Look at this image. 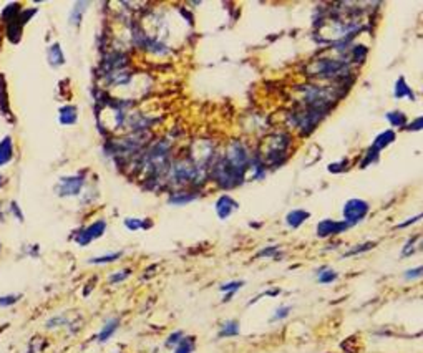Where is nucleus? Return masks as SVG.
Returning <instances> with one entry per match:
<instances>
[{"label": "nucleus", "mask_w": 423, "mask_h": 353, "mask_svg": "<svg viewBox=\"0 0 423 353\" xmlns=\"http://www.w3.org/2000/svg\"><path fill=\"white\" fill-rule=\"evenodd\" d=\"M306 72L315 78H345L350 75V65L340 60H315L307 65Z\"/></svg>", "instance_id": "f257e3e1"}, {"label": "nucleus", "mask_w": 423, "mask_h": 353, "mask_svg": "<svg viewBox=\"0 0 423 353\" xmlns=\"http://www.w3.org/2000/svg\"><path fill=\"white\" fill-rule=\"evenodd\" d=\"M329 113L327 108H319V107H310V105H304L302 108L292 111L291 121L295 128H299L302 133H310L317 123Z\"/></svg>", "instance_id": "f03ea898"}, {"label": "nucleus", "mask_w": 423, "mask_h": 353, "mask_svg": "<svg viewBox=\"0 0 423 353\" xmlns=\"http://www.w3.org/2000/svg\"><path fill=\"white\" fill-rule=\"evenodd\" d=\"M342 214L345 217V222H349L350 225L360 222L362 219L369 214V202H365L362 199H350L344 204Z\"/></svg>", "instance_id": "7ed1b4c3"}, {"label": "nucleus", "mask_w": 423, "mask_h": 353, "mask_svg": "<svg viewBox=\"0 0 423 353\" xmlns=\"http://www.w3.org/2000/svg\"><path fill=\"white\" fill-rule=\"evenodd\" d=\"M289 143H291V138H289L287 135H276V136H272L269 141H267V153H266L267 163L277 164L279 158L284 156V153L287 151Z\"/></svg>", "instance_id": "20e7f679"}, {"label": "nucleus", "mask_w": 423, "mask_h": 353, "mask_svg": "<svg viewBox=\"0 0 423 353\" xmlns=\"http://www.w3.org/2000/svg\"><path fill=\"white\" fill-rule=\"evenodd\" d=\"M105 231H107V222L105 221H96L95 224L88 225L87 229H83L78 236H76V244L78 245H88L91 241H95V239L102 237L105 234Z\"/></svg>", "instance_id": "39448f33"}, {"label": "nucleus", "mask_w": 423, "mask_h": 353, "mask_svg": "<svg viewBox=\"0 0 423 353\" xmlns=\"http://www.w3.org/2000/svg\"><path fill=\"white\" fill-rule=\"evenodd\" d=\"M350 227L349 222L345 221H332V219H324L319 224H317V236L319 237H330L335 234H340V232L347 231Z\"/></svg>", "instance_id": "423d86ee"}, {"label": "nucleus", "mask_w": 423, "mask_h": 353, "mask_svg": "<svg viewBox=\"0 0 423 353\" xmlns=\"http://www.w3.org/2000/svg\"><path fill=\"white\" fill-rule=\"evenodd\" d=\"M83 188V176H68V178H62L58 184V193L60 196H76L80 194V191Z\"/></svg>", "instance_id": "0eeeda50"}, {"label": "nucleus", "mask_w": 423, "mask_h": 353, "mask_svg": "<svg viewBox=\"0 0 423 353\" xmlns=\"http://www.w3.org/2000/svg\"><path fill=\"white\" fill-rule=\"evenodd\" d=\"M237 207L239 204L232 199L231 196H221L219 199L216 201V213L219 216V219H228Z\"/></svg>", "instance_id": "6e6552de"}, {"label": "nucleus", "mask_w": 423, "mask_h": 353, "mask_svg": "<svg viewBox=\"0 0 423 353\" xmlns=\"http://www.w3.org/2000/svg\"><path fill=\"white\" fill-rule=\"evenodd\" d=\"M310 217V214L307 213V211H304V209H294V211H291V213L287 214V217H286V222H287V225L289 227H299V225L302 224L306 221V219H309Z\"/></svg>", "instance_id": "1a4fd4ad"}, {"label": "nucleus", "mask_w": 423, "mask_h": 353, "mask_svg": "<svg viewBox=\"0 0 423 353\" xmlns=\"http://www.w3.org/2000/svg\"><path fill=\"white\" fill-rule=\"evenodd\" d=\"M393 141H395V131L393 130H385L384 133H380V135L375 139H373L372 148H373V150L380 151V150H384V148H387L389 144H392Z\"/></svg>", "instance_id": "9d476101"}, {"label": "nucleus", "mask_w": 423, "mask_h": 353, "mask_svg": "<svg viewBox=\"0 0 423 353\" xmlns=\"http://www.w3.org/2000/svg\"><path fill=\"white\" fill-rule=\"evenodd\" d=\"M393 96L395 98H410V100L413 101L415 100V95H413V91H412V88L408 87L407 85V81H405V78L404 76H400V78L397 80V83H395V90H393Z\"/></svg>", "instance_id": "9b49d317"}, {"label": "nucleus", "mask_w": 423, "mask_h": 353, "mask_svg": "<svg viewBox=\"0 0 423 353\" xmlns=\"http://www.w3.org/2000/svg\"><path fill=\"white\" fill-rule=\"evenodd\" d=\"M12 154H13L12 139H10V136H5L2 141H0V166L9 163L12 159Z\"/></svg>", "instance_id": "f8f14e48"}, {"label": "nucleus", "mask_w": 423, "mask_h": 353, "mask_svg": "<svg viewBox=\"0 0 423 353\" xmlns=\"http://www.w3.org/2000/svg\"><path fill=\"white\" fill-rule=\"evenodd\" d=\"M48 60H50L52 67H62L65 63V56H63V52L58 44H53L48 48Z\"/></svg>", "instance_id": "ddd939ff"}, {"label": "nucleus", "mask_w": 423, "mask_h": 353, "mask_svg": "<svg viewBox=\"0 0 423 353\" xmlns=\"http://www.w3.org/2000/svg\"><path fill=\"white\" fill-rule=\"evenodd\" d=\"M60 123L62 124H73L76 123V107L67 105L60 110Z\"/></svg>", "instance_id": "4468645a"}, {"label": "nucleus", "mask_w": 423, "mask_h": 353, "mask_svg": "<svg viewBox=\"0 0 423 353\" xmlns=\"http://www.w3.org/2000/svg\"><path fill=\"white\" fill-rule=\"evenodd\" d=\"M116 328H118V320H116V319L108 320V322L103 325V328H102V331H100V335H98V340H100V342H107L108 338L116 331Z\"/></svg>", "instance_id": "2eb2a0df"}, {"label": "nucleus", "mask_w": 423, "mask_h": 353, "mask_svg": "<svg viewBox=\"0 0 423 353\" xmlns=\"http://www.w3.org/2000/svg\"><path fill=\"white\" fill-rule=\"evenodd\" d=\"M385 116L395 128H401V126L407 124V116H405V113H401V111H390V113H387Z\"/></svg>", "instance_id": "dca6fc26"}, {"label": "nucleus", "mask_w": 423, "mask_h": 353, "mask_svg": "<svg viewBox=\"0 0 423 353\" xmlns=\"http://www.w3.org/2000/svg\"><path fill=\"white\" fill-rule=\"evenodd\" d=\"M244 285V282L243 280H234V282H228V284H224L223 287H221V292H226V297H224V302H229V299L232 297V295H234L239 288H241Z\"/></svg>", "instance_id": "f3484780"}, {"label": "nucleus", "mask_w": 423, "mask_h": 353, "mask_svg": "<svg viewBox=\"0 0 423 353\" xmlns=\"http://www.w3.org/2000/svg\"><path fill=\"white\" fill-rule=\"evenodd\" d=\"M239 334V323L236 320H228L221 328V337H232Z\"/></svg>", "instance_id": "a211bd4d"}, {"label": "nucleus", "mask_w": 423, "mask_h": 353, "mask_svg": "<svg viewBox=\"0 0 423 353\" xmlns=\"http://www.w3.org/2000/svg\"><path fill=\"white\" fill-rule=\"evenodd\" d=\"M196 194H186V193H179V194H174L169 197V202L171 204H176V206H181V204H188L196 199Z\"/></svg>", "instance_id": "6ab92c4d"}, {"label": "nucleus", "mask_w": 423, "mask_h": 353, "mask_svg": "<svg viewBox=\"0 0 423 353\" xmlns=\"http://www.w3.org/2000/svg\"><path fill=\"white\" fill-rule=\"evenodd\" d=\"M194 350V340L193 338H183L178 343V348L174 353H191Z\"/></svg>", "instance_id": "aec40b11"}, {"label": "nucleus", "mask_w": 423, "mask_h": 353, "mask_svg": "<svg viewBox=\"0 0 423 353\" xmlns=\"http://www.w3.org/2000/svg\"><path fill=\"white\" fill-rule=\"evenodd\" d=\"M9 98H7V90H5V80L4 76L0 75V108H2L5 113L9 111Z\"/></svg>", "instance_id": "412c9836"}, {"label": "nucleus", "mask_w": 423, "mask_h": 353, "mask_svg": "<svg viewBox=\"0 0 423 353\" xmlns=\"http://www.w3.org/2000/svg\"><path fill=\"white\" fill-rule=\"evenodd\" d=\"M119 257H122V252H113V254H108V256L91 259L90 262L91 264H110V262H115V260H118Z\"/></svg>", "instance_id": "4be33fe9"}, {"label": "nucleus", "mask_w": 423, "mask_h": 353, "mask_svg": "<svg viewBox=\"0 0 423 353\" xmlns=\"http://www.w3.org/2000/svg\"><path fill=\"white\" fill-rule=\"evenodd\" d=\"M377 159H378V151L377 150H373V148H370L369 151H367L365 154V159L362 161V168H367L370 163H377Z\"/></svg>", "instance_id": "5701e85b"}, {"label": "nucleus", "mask_w": 423, "mask_h": 353, "mask_svg": "<svg viewBox=\"0 0 423 353\" xmlns=\"http://www.w3.org/2000/svg\"><path fill=\"white\" fill-rule=\"evenodd\" d=\"M125 225H126V227H128L130 231H138V229H141V227L146 229V222H143L141 219H131V217H130V219H126V221H125Z\"/></svg>", "instance_id": "b1692460"}, {"label": "nucleus", "mask_w": 423, "mask_h": 353, "mask_svg": "<svg viewBox=\"0 0 423 353\" xmlns=\"http://www.w3.org/2000/svg\"><path fill=\"white\" fill-rule=\"evenodd\" d=\"M335 279H337V274L334 271H330V269L324 271L322 274H319V277H317V280H319L320 284H329V282H332Z\"/></svg>", "instance_id": "393cba45"}, {"label": "nucleus", "mask_w": 423, "mask_h": 353, "mask_svg": "<svg viewBox=\"0 0 423 353\" xmlns=\"http://www.w3.org/2000/svg\"><path fill=\"white\" fill-rule=\"evenodd\" d=\"M18 299H20L18 295H4V297H0V307H10Z\"/></svg>", "instance_id": "a878e982"}, {"label": "nucleus", "mask_w": 423, "mask_h": 353, "mask_svg": "<svg viewBox=\"0 0 423 353\" xmlns=\"http://www.w3.org/2000/svg\"><path fill=\"white\" fill-rule=\"evenodd\" d=\"M289 312H291V307H280V308L276 310V314H274L272 320H282V319H286V317L289 315Z\"/></svg>", "instance_id": "bb28decb"}, {"label": "nucleus", "mask_w": 423, "mask_h": 353, "mask_svg": "<svg viewBox=\"0 0 423 353\" xmlns=\"http://www.w3.org/2000/svg\"><path fill=\"white\" fill-rule=\"evenodd\" d=\"M181 340H183V331H174L173 335H169L166 345H168V347H171V345H178Z\"/></svg>", "instance_id": "cd10ccee"}, {"label": "nucleus", "mask_w": 423, "mask_h": 353, "mask_svg": "<svg viewBox=\"0 0 423 353\" xmlns=\"http://www.w3.org/2000/svg\"><path fill=\"white\" fill-rule=\"evenodd\" d=\"M128 275H130V271H128V269H125V271H122V272H116L115 275H111L110 282H113V284H116V282L126 279V277H128Z\"/></svg>", "instance_id": "c85d7f7f"}, {"label": "nucleus", "mask_w": 423, "mask_h": 353, "mask_svg": "<svg viewBox=\"0 0 423 353\" xmlns=\"http://www.w3.org/2000/svg\"><path fill=\"white\" fill-rule=\"evenodd\" d=\"M357 247H358V249H354V251L347 252V256H354V254H357V252L369 251V249H372V247H373V244H372V242H369V244H365V245H357Z\"/></svg>", "instance_id": "c756f323"}, {"label": "nucleus", "mask_w": 423, "mask_h": 353, "mask_svg": "<svg viewBox=\"0 0 423 353\" xmlns=\"http://www.w3.org/2000/svg\"><path fill=\"white\" fill-rule=\"evenodd\" d=\"M420 275H421V267H417L415 271H408L407 275H405V279H408V280H410V279H418Z\"/></svg>", "instance_id": "7c9ffc66"}, {"label": "nucleus", "mask_w": 423, "mask_h": 353, "mask_svg": "<svg viewBox=\"0 0 423 353\" xmlns=\"http://www.w3.org/2000/svg\"><path fill=\"white\" fill-rule=\"evenodd\" d=\"M345 164H347V161H342V163H334V164L329 166V171L330 173H340L342 171L340 166H345Z\"/></svg>", "instance_id": "2f4dec72"}, {"label": "nucleus", "mask_w": 423, "mask_h": 353, "mask_svg": "<svg viewBox=\"0 0 423 353\" xmlns=\"http://www.w3.org/2000/svg\"><path fill=\"white\" fill-rule=\"evenodd\" d=\"M10 207H12V213L17 216V219H18L20 222H22V221H24V216H22V213H20L18 204H17V202H12V204H10Z\"/></svg>", "instance_id": "473e14b6"}, {"label": "nucleus", "mask_w": 423, "mask_h": 353, "mask_svg": "<svg viewBox=\"0 0 423 353\" xmlns=\"http://www.w3.org/2000/svg\"><path fill=\"white\" fill-rule=\"evenodd\" d=\"M274 251H277V245H272V247H269V249L260 251V252L257 254V256H259V257H263V256H272Z\"/></svg>", "instance_id": "72a5a7b5"}, {"label": "nucleus", "mask_w": 423, "mask_h": 353, "mask_svg": "<svg viewBox=\"0 0 423 353\" xmlns=\"http://www.w3.org/2000/svg\"><path fill=\"white\" fill-rule=\"evenodd\" d=\"M407 130H413V131H420L421 130V118H417L415 119V123L408 126Z\"/></svg>", "instance_id": "f704fd0d"}, {"label": "nucleus", "mask_w": 423, "mask_h": 353, "mask_svg": "<svg viewBox=\"0 0 423 353\" xmlns=\"http://www.w3.org/2000/svg\"><path fill=\"white\" fill-rule=\"evenodd\" d=\"M2 186H4V176L0 174V188H2Z\"/></svg>", "instance_id": "c9c22d12"}, {"label": "nucleus", "mask_w": 423, "mask_h": 353, "mask_svg": "<svg viewBox=\"0 0 423 353\" xmlns=\"http://www.w3.org/2000/svg\"><path fill=\"white\" fill-rule=\"evenodd\" d=\"M0 249H2V245H0Z\"/></svg>", "instance_id": "e433bc0d"}]
</instances>
